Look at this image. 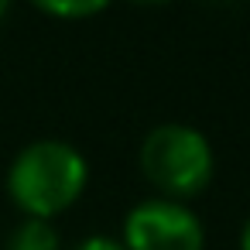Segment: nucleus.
<instances>
[{
  "label": "nucleus",
  "instance_id": "nucleus-1",
  "mask_svg": "<svg viewBox=\"0 0 250 250\" xmlns=\"http://www.w3.org/2000/svg\"><path fill=\"white\" fill-rule=\"evenodd\" d=\"M86 178H89L86 158L72 144L48 137L28 144L14 158L7 171V192L24 216L52 219L83 195Z\"/></svg>",
  "mask_w": 250,
  "mask_h": 250
},
{
  "label": "nucleus",
  "instance_id": "nucleus-2",
  "mask_svg": "<svg viewBox=\"0 0 250 250\" xmlns=\"http://www.w3.org/2000/svg\"><path fill=\"white\" fill-rule=\"evenodd\" d=\"M141 171L158 192H165L161 199L182 202L209 185L212 147L195 127L161 124L141 144Z\"/></svg>",
  "mask_w": 250,
  "mask_h": 250
},
{
  "label": "nucleus",
  "instance_id": "nucleus-3",
  "mask_svg": "<svg viewBox=\"0 0 250 250\" xmlns=\"http://www.w3.org/2000/svg\"><path fill=\"white\" fill-rule=\"evenodd\" d=\"M124 250H202V219L171 199H144L124 219Z\"/></svg>",
  "mask_w": 250,
  "mask_h": 250
},
{
  "label": "nucleus",
  "instance_id": "nucleus-4",
  "mask_svg": "<svg viewBox=\"0 0 250 250\" xmlns=\"http://www.w3.org/2000/svg\"><path fill=\"white\" fill-rule=\"evenodd\" d=\"M4 250H62V240H59V229H55L48 219H31V216H24V219L11 229Z\"/></svg>",
  "mask_w": 250,
  "mask_h": 250
},
{
  "label": "nucleus",
  "instance_id": "nucleus-5",
  "mask_svg": "<svg viewBox=\"0 0 250 250\" xmlns=\"http://www.w3.org/2000/svg\"><path fill=\"white\" fill-rule=\"evenodd\" d=\"M106 4L103 0H83V4H38V11L52 14V18H89V14H100Z\"/></svg>",
  "mask_w": 250,
  "mask_h": 250
},
{
  "label": "nucleus",
  "instance_id": "nucleus-6",
  "mask_svg": "<svg viewBox=\"0 0 250 250\" xmlns=\"http://www.w3.org/2000/svg\"><path fill=\"white\" fill-rule=\"evenodd\" d=\"M72 250H124V243L120 240H113V236H86V240H79Z\"/></svg>",
  "mask_w": 250,
  "mask_h": 250
},
{
  "label": "nucleus",
  "instance_id": "nucleus-7",
  "mask_svg": "<svg viewBox=\"0 0 250 250\" xmlns=\"http://www.w3.org/2000/svg\"><path fill=\"white\" fill-rule=\"evenodd\" d=\"M240 250H250V219H247L243 229H240Z\"/></svg>",
  "mask_w": 250,
  "mask_h": 250
},
{
  "label": "nucleus",
  "instance_id": "nucleus-8",
  "mask_svg": "<svg viewBox=\"0 0 250 250\" xmlns=\"http://www.w3.org/2000/svg\"><path fill=\"white\" fill-rule=\"evenodd\" d=\"M4 14H7V4H4V0H0V21H4Z\"/></svg>",
  "mask_w": 250,
  "mask_h": 250
}]
</instances>
